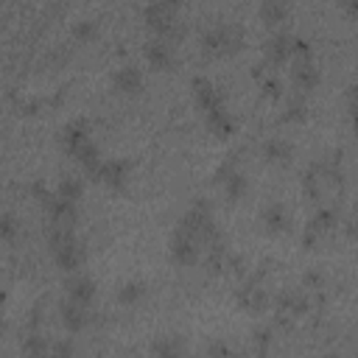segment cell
I'll use <instances>...</instances> for the list:
<instances>
[{"label": "cell", "instance_id": "1", "mask_svg": "<svg viewBox=\"0 0 358 358\" xmlns=\"http://www.w3.org/2000/svg\"><path fill=\"white\" fill-rule=\"evenodd\" d=\"M48 246H50V255H53L56 266L64 268V271H76L87 260V249H84V243L76 238V232L70 227L48 224Z\"/></svg>", "mask_w": 358, "mask_h": 358}, {"label": "cell", "instance_id": "2", "mask_svg": "<svg viewBox=\"0 0 358 358\" xmlns=\"http://www.w3.org/2000/svg\"><path fill=\"white\" fill-rule=\"evenodd\" d=\"M179 6H182V0H151L143 11L145 25L168 42H179L185 36V22L179 20Z\"/></svg>", "mask_w": 358, "mask_h": 358}, {"label": "cell", "instance_id": "3", "mask_svg": "<svg viewBox=\"0 0 358 358\" xmlns=\"http://www.w3.org/2000/svg\"><path fill=\"white\" fill-rule=\"evenodd\" d=\"M243 28L238 22H218L201 34V50L207 56H232L243 48Z\"/></svg>", "mask_w": 358, "mask_h": 358}, {"label": "cell", "instance_id": "4", "mask_svg": "<svg viewBox=\"0 0 358 358\" xmlns=\"http://www.w3.org/2000/svg\"><path fill=\"white\" fill-rule=\"evenodd\" d=\"M39 204H42V210L48 215V224H53V227H70V229L76 227V221H78V201L62 199L59 193H50L48 190V196Z\"/></svg>", "mask_w": 358, "mask_h": 358}, {"label": "cell", "instance_id": "5", "mask_svg": "<svg viewBox=\"0 0 358 358\" xmlns=\"http://www.w3.org/2000/svg\"><path fill=\"white\" fill-rule=\"evenodd\" d=\"M199 255H201V241L176 227V232L171 238V260L179 266H193V263H199Z\"/></svg>", "mask_w": 358, "mask_h": 358}, {"label": "cell", "instance_id": "6", "mask_svg": "<svg viewBox=\"0 0 358 358\" xmlns=\"http://www.w3.org/2000/svg\"><path fill=\"white\" fill-rule=\"evenodd\" d=\"M263 56H266V64H274V67L294 59V34L280 31V34L268 36L263 45Z\"/></svg>", "mask_w": 358, "mask_h": 358}, {"label": "cell", "instance_id": "7", "mask_svg": "<svg viewBox=\"0 0 358 358\" xmlns=\"http://www.w3.org/2000/svg\"><path fill=\"white\" fill-rule=\"evenodd\" d=\"M190 87H193V98H196V106H199L201 112H210V109H218V106H224V92H221V87H215L210 78H204V76H196V78L190 81Z\"/></svg>", "mask_w": 358, "mask_h": 358}, {"label": "cell", "instance_id": "8", "mask_svg": "<svg viewBox=\"0 0 358 358\" xmlns=\"http://www.w3.org/2000/svg\"><path fill=\"white\" fill-rule=\"evenodd\" d=\"M129 173H131V162H129V159H106V162H101V168H98V173L92 176V182H101V185L117 190V187L126 185Z\"/></svg>", "mask_w": 358, "mask_h": 358}, {"label": "cell", "instance_id": "9", "mask_svg": "<svg viewBox=\"0 0 358 358\" xmlns=\"http://www.w3.org/2000/svg\"><path fill=\"white\" fill-rule=\"evenodd\" d=\"M319 78L322 76H319V67L313 64V59H294V64H291V81H294V87L299 92L316 90Z\"/></svg>", "mask_w": 358, "mask_h": 358}, {"label": "cell", "instance_id": "10", "mask_svg": "<svg viewBox=\"0 0 358 358\" xmlns=\"http://www.w3.org/2000/svg\"><path fill=\"white\" fill-rule=\"evenodd\" d=\"M143 53H145V59H148V64H151L154 70H171V67H173V48H171V42L162 39V36L148 39L145 48H143Z\"/></svg>", "mask_w": 358, "mask_h": 358}, {"label": "cell", "instance_id": "11", "mask_svg": "<svg viewBox=\"0 0 358 358\" xmlns=\"http://www.w3.org/2000/svg\"><path fill=\"white\" fill-rule=\"evenodd\" d=\"M59 319H62V324H64L70 333H78V330L87 327L90 310H87V305H81V302H76V299L67 296V299L59 305Z\"/></svg>", "mask_w": 358, "mask_h": 358}, {"label": "cell", "instance_id": "12", "mask_svg": "<svg viewBox=\"0 0 358 358\" xmlns=\"http://www.w3.org/2000/svg\"><path fill=\"white\" fill-rule=\"evenodd\" d=\"M336 221H338L336 210H330V207H319V210L310 215V221H308V229H305L302 243H305V246H313V241H316L322 232H330V229L336 227Z\"/></svg>", "mask_w": 358, "mask_h": 358}, {"label": "cell", "instance_id": "13", "mask_svg": "<svg viewBox=\"0 0 358 358\" xmlns=\"http://www.w3.org/2000/svg\"><path fill=\"white\" fill-rule=\"evenodd\" d=\"M64 294L81 305H90L92 296H95V280L87 277V274H70L64 280Z\"/></svg>", "mask_w": 358, "mask_h": 358}, {"label": "cell", "instance_id": "14", "mask_svg": "<svg viewBox=\"0 0 358 358\" xmlns=\"http://www.w3.org/2000/svg\"><path fill=\"white\" fill-rule=\"evenodd\" d=\"M112 84H115L117 92H123V95H134V92L143 90V73H140V67H134V64H123V67L115 70Z\"/></svg>", "mask_w": 358, "mask_h": 358}, {"label": "cell", "instance_id": "15", "mask_svg": "<svg viewBox=\"0 0 358 358\" xmlns=\"http://www.w3.org/2000/svg\"><path fill=\"white\" fill-rule=\"evenodd\" d=\"M92 137H90V123L87 120H73V123H67L64 129H62V145H64V151L67 154H73V151H78L84 143H90Z\"/></svg>", "mask_w": 358, "mask_h": 358}, {"label": "cell", "instance_id": "16", "mask_svg": "<svg viewBox=\"0 0 358 358\" xmlns=\"http://www.w3.org/2000/svg\"><path fill=\"white\" fill-rule=\"evenodd\" d=\"M238 305L252 310V313H263L268 308V291H263L257 282H246L241 291H238Z\"/></svg>", "mask_w": 358, "mask_h": 358}, {"label": "cell", "instance_id": "17", "mask_svg": "<svg viewBox=\"0 0 358 358\" xmlns=\"http://www.w3.org/2000/svg\"><path fill=\"white\" fill-rule=\"evenodd\" d=\"M204 123H207L210 134H215V137H229L235 131V117H232V112H227V106L204 112Z\"/></svg>", "mask_w": 358, "mask_h": 358}, {"label": "cell", "instance_id": "18", "mask_svg": "<svg viewBox=\"0 0 358 358\" xmlns=\"http://www.w3.org/2000/svg\"><path fill=\"white\" fill-rule=\"evenodd\" d=\"M274 302H277V310L285 313V316H302L310 308V302L302 291H280Z\"/></svg>", "mask_w": 358, "mask_h": 358}, {"label": "cell", "instance_id": "19", "mask_svg": "<svg viewBox=\"0 0 358 358\" xmlns=\"http://www.w3.org/2000/svg\"><path fill=\"white\" fill-rule=\"evenodd\" d=\"M263 224H266L268 232H285L291 227V215H288L285 204H280V201L266 204L263 207Z\"/></svg>", "mask_w": 358, "mask_h": 358}, {"label": "cell", "instance_id": "20", "mask_svg": "<svg viewBox=\"0 0 358 358\" xmlns=\"http://www.w3.org/2000/svg\"><path fill=\"white\" fill-rule=\"evenodd\" d=\"M291 157H294V148H291L285 140L271 137V140L263 143V159H266V162H271V165H288Z\"/></svg>", "mask_w": 358, "mask_h": 358}, {"label": "cell", "instance_id": "21", "mask_svg": "<svg viewBox=\"0 0 358 358\" xmlns=\"http://www.w3.org/2000/svg\"><path fill=\"white\" fill-rule=\"evenodd\" d=\"M288 14H291L288 0H260V20L266 25H280L288 20Z\"/></svg>", "mask_w": 358, "mask_h": 358}, {"label": "cell", "instance_id": "22", "mask_svg": "<svg viewBox=\"0 0 358 358\" xmlns=\"http://www.w3.org/2000/svg\"><path fill=\"white\" fill-rule=\"evenodd\" d=\"M221 187H224V196H227L229 201H238L241 196H246V190H249V179L235 168V171H229V173L221 179Z\"/></svg>", "mask_w": 358, "mask_h": 358}, {"label": "cell", "instance_id": "23", "mask_svg": "<svg viewBox=\"0 0 358 358\" xmlns=\"http://www.w3.org/2000/svg\"><path fill=\"white\" fill-rule=\"evenodd\" d=\"M308 117V101L302 98V92L299 95H291L288 101H285V112H282V123H302Z\"/></svg>", "mask_w": 358, "mask_h": 358}, {"label": "cell", "instance_id": "24", "mask_svg": "<svg viewBox=\"0 0 358 358\" xmlns=\"http://www.w3.org/2000/svg\"><path fill=\"white\" fill-rule=\"evenodd\" d=\"M56 193L62 196V199H70V201H81V196H84V185H81V179L78 176H62L59 179V185H56Z\"/></svg>", "mask_w": 358, "mask_h": 358}, {"label": "cell", "instance_id": "25", "mask_svg": "<svg viewBox=\"0 0 358 358\" xmlns=\"http://www.w3.org/2000/svg\"><path fill=\"white\" fill-rule=\"evenodd\" d=\"M143 294H145V285H143L140 280H129V282L120 285V291H117V302H120V305H134V302L143 299Z\"/></svg>", "mask_w": 358, "mask_h": 358}, {"label": "cell", "instance_id": "26", "mask_svg": "<svg viewBox=\"0 0 358 358\" xmlns=\"http://www.w3.org/2000/svg\"><path fill=\"white\" fill-rule=\"evenodd\" d=\"M22 352H25V355H31V358H42V355H48V352H50V344H48V338H45V336L31 333V336L22 341Z\"/></svg>", "mask_w": 358, "mask_h": 358}, {"label": "cell", "instance_id": "27", "mask_svg": "<svg viewBox=\"0 0 358 358\" xmlns=\"http://www.w3.org/2000/svg\"><path fill=\"white\" fill-rule=\"evenodd\" d=\"M73 36L81 39V42H90V39L98 36V25H95L92 20H78V22L73 25Z\"/></svg>", "mask_w": 358, "mask_h": 358}, {"label": "cell", "instance_id": "28", "mask_svg": "<svg viewBox=\"0 0 358 358\" xmlns=\"http://www.w3.org/2000/svg\"><path fill=\"white\" fill-rule=\"evenodd\" d=\"M260 90H263V98H271V101H277V98L282 95V84H280L277 76H263Z\"/></svg>", "mask_w": 358, "mask_h": 358}, {"label": "cell", "instance_id": "29", "mask_svg": "<svg viewBox=\"0 0 358 358\" xmlns=\"http://www.w3.org/2000/svg\"><path fill=\"white\" fill-rule=\"evenodd\" d=\"M151 350H154L157 355H176V352H182L185 347H182L179 338H165V341H154Z\"/></svg>", "mask_w": 358, "mask_h": 358}, {"label": "cell", "instance_id": "30", "mask_svg": "<svg viewBox=\"0 0 358 358\" xmlns=\"http://www.w3.org/2000/svg\"><path fill=\"white\" fill-rule=\"evenodd\" d=\"M0 235H3V241H14V235H17V218L11 213H3V218H0Z\"/></svg>", "mask_w": 358, "mask_h": 358}, {"label": "cell", "instance_id": "31", "mask_svg": "<svg viewBox=\"0 0 358 358\" xmlns=\"http://www.w3.org/2000/svg\"><path fill=\"white\" fill-rule=\"evenodd\" d=\"M347 109H350L352 126L358 129V87H350V90H347Z\"/></svg>", "mask_w": 358, "mask_h": 358}, {"label": "cell", "instance_id": "32", "mask_svg": "<svg viewBox=\"0 0 358 358\" xmlns=\"http://www.w3.org/2000/svg\"><path fill=\"white\" fill-rule=\"evenodd\" d=\"M294 59H313V50L302 36H294Z\"/></svg>", "mask_w": 358, "mask_h": 358}, {"label": "cell", "instance_id": "33", "mask_svg": "<svg viewBox=\"0 0 358 358\" xmlns=\"http://www.w3.org/2000/svg\"><path fill=\"white\" fill-rule=\"evenodd\" d=\"M255 344H257V350L263 352V350L271 344V330H268V327H263V330H255Z\"/></svg>", "mask_w": 358, "mask_h": 358}, {"label": "cell", "instance_id": "34", "mask_svg": "<svg viewBox=\"0 0 358 358\" xmlns=\"http://www.w3.org/2000/svg\"><path fill=\"white\" fill-rule=\"evenodd\" d=\"M50 355H73V344L70 341H56V344H50Z\"/></svg>", "mask_w": 358, "mask_h": 358}, {"label": "cell", "instance_id": "35", "mask_svg": "<svg viewBox=\"0 0 358 358\" xmlns=\"http://www.w3.org/2000/svg\"><path fill=\"white\" fill-rule=\"evenodd\" d=\"M338 3H341V8H344L347 17L358 20V0H338Z\"/></svg>", "mask_w": 358, "mask_h": 358}, {"label": "cell", "instance_id": "36", "mask_svg": "<svg viewBox=\"0 0 358 358\" xmlns=\"http://www.w3.org/2000/svg\"><path fill=\"white\" fill-rule=\"evenodd\" d=\"M207 352H210V355H227V352H232V350H229L224 341H215V344L207 347Z\"/></svg>", "mask_w": 358, "mask_h": 358}, {"label": "cell", "instance_id": "37", "mask_svg": "<svg viewBox=\"0 0 358 358\" xmlns=\"http://www.w3.org/2000/svg\"><path fill=\"white\" fill-rule=\"evenodd\" d=\"M305 285H313V288H319V285H322V274H316V271H308V274H305Z\"/></svg>", "mask_w": 358, "mask_h": 358}, {"label": "cell", "instance_id": "38", "mask_svg": "<svg viewBox=\"0 0 358 358\" xmlns=\"http://www.w3.org/2000/svg\"><path fill=\"white\" fill-rule=\"evenodd\" d=\"M355 215H358V201H355Z\"/></svg>", "mask_w": 358, "mask_h": 358}]
</instances>
